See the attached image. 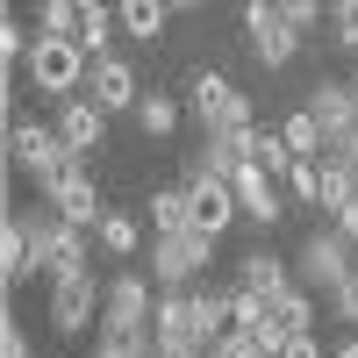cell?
Listing matches in <instances>:
<instances>
[{
    "mask_svg": "<svg viewBox=\"0 0 358 358\" xmlns=\"http://www.w3.org/2000/svg\"><path fill=\"white\" fill-rule=\"evenodd\" d=\"M8 165L22 179H36V187H57V179L79 165V151L57 136V122H36V115L8 108Z\"/></svg>",
    "mask_w": 358,
    "mask_h": 358,
    "instance_id": "1",
    "label": "cell"
},
{
    "mask_svg": "<svg viewBox=\"0 0 358 358\" xmlns=\"http://www.w3.org/2000/svg\"><path fill=\"white\" fill-rule=\"evenodd\" d=\"M86 65L94 57L79 50V36H36L22 57V86L43 101H65V94H86Z\"/></svg>",
    "mask_w": 358,
    "mask_h": 358,
    "instance_id": "2",
    "label": "cell"
},
{
    "mask_svg": "<svg viewBox=\"0 0 358 358\" xmlns=\"http://www.w3.org/2000/svg\"><path fill=\"white\" fill-rule=\"evenodd\" d=\"M151 322H158V280H151V265H122L108 287H101V330L115 337H151Z\"/></svg>",
    "mask_w": 358,
    "mask_h": 358,
    "instance_id": "3",
    "label": "cell"
},
{
    "mask_svg": "<svg viewBox=\"0 0 358 358\" xmlns=\"http://www.w3.org/2000/svg\"><path fill=\"white\" fill-rule=\"evenodd\" d=\"M222 236L208 229H151V244H143V265H151L158 287H194L208 273V258H215Z\"/></svg>",
    "mask_w": 358,
    "mask_h": 358,
    "instance_id": "4",
    "label": "cell"
},
{
    "mask_svg": "<svg viewBox=\"0 0 358 358\" xmlns=\"http://www.w3.org/2000/svg\"><path fill=\"white\" fill-rule=\"evenodd\" d=\"M187 115L201 129H222V122H258L251 115V94L236 86L229 72H215V65H194L187 72Z\"/></svg>",
    "mask_w": 358,
    "mask_h": 358,
    "instance_id": "5",
    "label": "cell"
},
{
    "mask_svg": "<svg viewBox=\"0 0 358 358\" xmlns=\"http://www.w3.org/2000/svg\"><path fill=\"white\" fill-rule=\"evenodd\" d=\"M351 265H358V244L330 222V229H308L301 236V251H294V280L315 287V294H330L337 280H351Z\"/></svg>",
    "mask_w": 358,
    "mask_h": 358,
    "instance_id": "6",
    "label": "cell"
},
{
    "mask_svg": "<svg viewBox=\"0 0 358 358\" xmlns=\"http://www.w3.org/2000/svg\"><path fill=\"white\" fill-rule=\"evenodd\" d=\"M229 187H236V208H244V222H258V229H280V222L294 215L287 179H280V172H265L258 158L236 165V172H229Z\"/></svg>",
    "mask_w": 358,
    "mask_h": 358,
    "instance_id": "7",
    "label": "cell"
},
{
    "mask_svg": "<svg viewBox=\"0 0 358 358\" xmlns=\"http://www.w3.org/2000/svg\"><path fill=\"white\" fill-rule=\"evenodd\" d=\"M244 43H251V57L265 72H280V65H294V50H301L308 36L273 8V0H244Z\"/></svg>",
    "mask_w": 358,
    "mask_h": 358,
    "instance_id": "8",
    "label": "cell"
},
{
    "mask_svg": "<svg viewBox=\"0 0 358 358\" xmlns=\"http://www.w3.org/2000/svg\"><path fill=\"white\" fill-rule=\"evenodd\" d=\"M50 337H86L101 322V273H72V280H50Z\"/></svg>",
    "mask_w": 358,
    "mask_h": 358,
    "instance_id": "9",
    "label": "cell"
},
{
    "mask_svg": "<svg viewBox=\"0 0 358 358\" xmlns=\"http://www.w3.org/2000/svg\"><path fill=\"white\" fill-rule=\"evenodd\" d=\"M50 122H57V136H65L79 158H94L101 143H108V122H115V115H108L94 94H65V101H50Z\"/></svg>",
    "mask_w": 358,
    "mask_h": 358,
    "instance_id": "10",
    "label": "cell"
},
{
    "mask_svg": "<svg viewBox=\"0 0 358 358\" xmlns=\"http://www.w3.org/2000/svg\"><path fill=\"white\" fill-rule=\"evenodd\" d=\"M86 94H94L108 115H136L143 79H136V65H129L122 50H108V57H94V65H86Z\"/></svg>",
    "mask_w": 358,
    "mask_h": 358,
    "instance_id": "11",
    "label": "cell"
},
{
    "mask_svg": "<svg viewBox=\"0 0 358 358\" xmlns=\"http://www.w3.org/2000/svg\"><path fill=\"white\" fill-rule=\"evenodd\" d=\"M187 194H194V229L222 236L229 222H244V208H236V187H229V179H215V172L187 165Z\"/></svg>",
    "mask_w": 358,
    "mask_h": 358,
    "instance_id": "12",
    "label": "cell"
},
{
    "mask_svg": "<svg viewBox=\"0 0 358 358\" xmlns=\"http://www.w3.org/2000/svg\"><path fill=\"white\" fill-rule=\"evenodd\" d=\"M43 201H50L65 222H79V229H94V222H101V208H108V201H101V179L86 172V158H79L65 179H57V187H43Z\"/></svg>",
    "mask_w": 358,
    "mask_h": 358,
    "instance_id": "13",
    "label": "cell"
},
{
    "mask_svg": "<svg viewBox=\"0 0 358 358\" xmlns=\"http://www.w3.org/2000/svg\"><path fill=\"white\" fill-rule=\"evenodd\" d=\"M151 222L136 215V208H101V222H94V244H101V258H115V265H136L143 258V244H151V236H143Z\"/></svg>",
    "mask_w": 358,
    "mask_h": 358,
    "instance_id": "14",
    "label": "cell"
},
{
    "mask_svg": "<svg viewBox=\"0 0 358 358\" xmlns=\"http://www.w3.org/2000/svg\"><path fill=\"white\" fill-rule=\"evenodd\" d=\"M301 108L322 122V136H330V143L358 129V94H351V79H315L308 94H301Z\"/></svg>",
    "mask_w": 358,
    "mask_h": 358,
    "instance_id": "15",
    "label": "cell"
},
{
    "mask_svg": "<svg viewBox=\"0 0 358 358\" xmlns=\"http://www.w3.org/2000/svg\"><path fill=\"white\" fill-rule=\"evenodd\" d=\"M251 136H258V122H222V129H201V151H194L187 165H201V172L229 179L236 165L251 158Z\"/></svg>",
    "mask_w": 358,
    "mask_h": 358,
    "instance_id": "16",
    "label": "cell"
},
{
    "mask_svg": "<svg viewBox=\"0 0 358 358\" xmlns=\"http://www.w3.org/2000/svg\"><path fill=\"white\" fill-rule=\"evenodd\" d=\"M236 287H251V294H265V301H280V294L294 287V258H280V251H244L236 258Z\"/></svg>",
    "mask_w": 358,
    "mask_h": 358,
    "instance_id": "17",
    "label": "cell"
},
{
    "mask_svg": "<svg viewBox=\"0 0 358 358\" xmlns=\"http://www.w3.org/2000/svg\"><path fill=\"white\" fill-rule=\"evenodd\" d=\"M129 122L151 136V143H165L179 122H187V94H172V86H143V101H136V115Z\"/></svg>",
    "mask_w": 358,
    "mask_h": 358,
    "instance_id": "18",
    "label": "cell"
},
{
    "mask_svg": "<svg viewBox=\"0 0 358 358\" xmlns=\"http://www.w3.org/2000/svg\"><path fill=\"white\" fill-rule=\"evenodd\" d=\"M115 36H122V15H115V0H79V50H86V57H108Z\"/></svg>",
    "mask_w": 358,
    "mask_h": 358,
    "instance_id": "19",
    "label": "cell"
},
{
    "mask_svg": "<svg viewBox=\"0 0 358 358\" xmlns=\"http://www.w3.org/2000/svg\"><path fill=\"white\" fill-rule=\"evenodd\" d=\"M0 265H8V273H0L8 287H29V280H36V251H29V229H22L15 208H8V222H0Z\"/></svg>",
    "mask_w": 358,
    "mask_h": 358,
    "instance_id": "20",
    "label": "cell"
},
{
    "mask_svg": "<svg viewBox=\"0 0 358 358\" xmlns=\"http://www.w3.org/2000/svg\"><path fill=\"white\" fill-rule=\"evenodd\" d=\"M115 15H122V36L129 43H158L165 22H172V0H115Z\"/></svg>",
    "mask_w": 358,
    "mask_h": 358,
    "instance_id": "21",
    "label": "cell"
},
{
    "mask_svg": "<svg viewBox=\"0 0 358 358\" xmlns=\"http://www.w3.org/2000/svg\"><path fill=\"white\" fill-rule=\"evenodd\" d=\"M143 222H151V229H194V194H187V179H179V187H151Z\"/></svg>",
    "mask_w": 358,
    "mask_h": 358,
    "instance_id": "22",
    "label": "cell"
},
{
    "mask_svg": "<svg viewBox=\"0 0 358 358\" xmlns=\"http://www.w3.org/2000/svg\"><path fill=\"white\" fill-rule=\"evenodd\" d=\"M280 136L294 143V158H322V151H330V136H322V122H315L308 108H287L280 115Z\"/></svg>",
    "mask_w": 358,
    "mask_h": 358,
    "instance_id": "23",
    "label": "cell"
},
{
    "mask_svg": "<svg viewBox=\"0 0 358 358\" xmlns=\"http://www.w3.org/2000/svg\"><path fill=\"white\" fill-rule=\"evenodd\" d=\"M194 330L201 344H215L229 330V287H194Z\"/></svg>",
    "mask_w": 358,
    "mask_h": 358,
    "instance_id": "24",
    "label": "cell"
},
{
    "mask_svg": "<svg viewBox=\"0 0 358 358\" xmlns=\"http://www.w3.org/2000/svg\"><path fill=\"white\" fill-rule=\"evenodd\" d=\"M29 22H36V36H79V0H36Z\"/></svg>",
    "mask_w": 358,
    "mask_h": 358,
    "instance_id": "25",
    "label": "cell"
},
{
    "mask_svg": "<svg viewBox=\"0 0 358 358\" xmlns=\"http://www.w3.org/2000/svg\"><path fill=\"white\" fill-rule=\"evenodd\" d=\"M287 194H294V208H322V158H294L287 165Z\"/></svg>",
    "mask_w": 358,
    "mask_h": 358,
    "instance_id": "26",
    "label": "cell"
},
{
    "mask_svg": "<svg viewBox=\"0 0 358 358\" xmlns=\"http://www.w3.org/2000/svg\"><path fill=\"white\" fill-rule=\"evenodd\" d=\"M330 50H344V57H358V0H330Z\"/></svg>",
    "mask_w": 358,
    "mask_h": 358,
    "instance_id": "27",
    "label": "cell"
},
{
    "mask_svg": "<svg viewBox=\"0 0 358 358\" xmlns=\"http://www.w3.org/2000/svg\"><path fill=\"white\" fill-rule=\"evenodd\" d=\"M322 308H330L337 330H358V265H351V280H337L330 294H322Z\"/></svg>",
    "mask_w": 358,
    "mask_h": 358,
    "instance_id": "28",
    "label": "cell"
},
{
    "mask_svg": "<svg viewBox=\"0 0 358 358\" xmlns=\"http://www.w3.org/2000/svg\"><path fill=\"white\" fill-rule=\"evenodd\" d=\"M273 8H280L294 29H301V36H315V29L330 22V0H273Z\"/></svg>",
    "mask_w": 358,
    "mask_h": 358,
    "instance_id": "29",
    "label": "cell"
},
{
    "mask_svg": "<svg viewBox=\"0 0 358 358\" xmlns=\"http://www.w3.org/2000/svg\"><path fill=\"white\" fill-rule=\"evenodd\" d=\"M151 351H158V337H115V330H101V344L86 358H151Z\"/></svg>",
    "mask_w": 358,
    "mask_h": 358,
    "instance_id": "30",
    "label": "cell"
},
{
    "mask_svg": "<svg viewBox=\"0 0 358 358\" xmlns=\"http://www.w3.org/2000/svg\"><path fill=\"white\" fill-rule=\"evenodd\" d=\"M0 358H36V344H29V330H22V315L0 322Z\"/></svg>",
    "mask_w": 358,
    "mask_h": 358,
    "instance_id": "31",
    "label": "cell"
},
{
    "mask_svg": "<svg viewBox=\"0 0 358 358\" xmlns=\"http://www.w3.org/2000/svg\"><path fill=\"white\" fill-rule=\"evenodd\" d=\"M280 358H330V351L315 344V330H294V337L280 344Z\"/></svg>",
    "mask_w": 358,
    "mask_h": 358,
    "instance_id": "32",
    "label": "cell"
},
{
    "mask_svg": "<svg viewBox=\"0 0 358 358\" xmlns=\"http://www.w3.org/2000/svg\"><path fill=\"white\" fill-rule=\"evenodd\" d=\"M330 222H337V229H344V236H351V244H358V194H351V201H344V208H337V215H330Z\"/></svg>",
    "mask_w": 358,
    "mask_h": 358,
    "instance_id": "33",
    "label": "cell"
},
{
    "mask_svg": "<svg viewBox=\"0 0 358 358\" xmlns=\"http://www.w3.org/2000/svg\"><path fill=\"white\" fill-rule=\"evenodd\" d=\"M330 158H344V165H351V179H358V129H351V136H337V143H330Z\"/></svg>",
    "mask_w": 358,
    "mask_h": 358,
    "instance_id": "34",
    "label": "cell"
},
{
    "mask_svg": "<svg viewBox=\"0 0 358 358\" xmlns=\"http://www.w3.org/2000/svg\"><path fill=\"white\" fill-rule=\"evenodd\" d=\"M330 358H358V330H351V337H337V344H330Z\"/></svg>",
    "mask_w": 358,
    "mask_h": 358,
    "instance_id": "35",
    "label": "cell"
},
{
    "mask_svg": "<svg viewBox=\"0 0 358 358\" xmlns=\"http://www.w3.org/2000/svg\"><path fill=\"white\" fill-rule=\"evenodd\" d=\"M194 8H208V0H172V15H194Z\"/></svg>",
    "mask_w": 358,
    "mask_h": 358,
    "instance_id": "36",
    "label": "cell"
},
{
    "mask_svg": "<svg viewBox=\"0 0 358 358\" xmlns=\"http://www.w3.org/2000/svg\"><path fill=\"white\" fill-rule=\"evenodd\" d=\"M273 358H280V351H273Z\"/></svg>",
    "mask_w": 358,
    "mask_h": 358,
    "instance_id": "37",
    "label": "cell"
}]
</instances>
